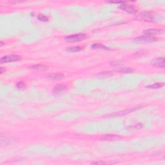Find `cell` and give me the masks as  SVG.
<instances>
[{"instance_id":"obj_1","label":"cell","mask_w":165,"mask_h":165,"mask_svg":"<svg viewBox=\"0 0 165 165\" xmlns=\"http://www.w3.org/2000/svg\"><path fill=\"white\" fill-rule=\"evenodd\" d=\"M87 38V34H85L84 33H79L66 36V37L64 38V41L68 43H76L83 41Z\"/></svg>"},{"instance_id":"obj_2","label":"cell","mask_w":165,"mask_h":165,"mask_svg":"<svg viewBox=\"0 0 165 165\" xmlns=\"http://www.w3.org/2000/svg\"><path fill=\"white\" fill-rule=\"evenodd\" d=\"M157 40H158V39L155 37V36L148 35L140 36V37H138L135 39V41L140 43H152Z\"/></svg>"},{"instance_id":"obj_3","label":"cell","mask_w":165,"mask_h":165,"mask_svg":"<svg viewBox=\"0 0 165 165\" xmlns=\"http://www.w3.org/2000/svg\"><path fill=\"white\" fill-rule=\"evenodd\" d=\"M140 16L143 20L148 22H155L156 20V15L155 13L151 12H142Z\"/></svg>"},{"instance_id":"obj_4","label":"cell","mask_w":165,"mask_h":165,"mask_svg":"<svg viewBox=\"0 0 165 165\" xmlns=\"http://www.w3.org/2000/svg\"><path fill=\"white\" fill-rule=\"evenodd\" d=\"M21 59V57L17 55H9L2 57L0 59L1 63H12L19 61Z\"/></svg>"},{"instance_id":"obj_5","label":"cell","mask_w":165,"mask_h":165,"mask_svg":"<svg viewBox=\"0 0 165 165\" xmlns=\"http://www.w3.org/2000/svg\"><path fill=\"white\" fill-rule=\"evenodd\" d=\"M119 9H122L126 12L130 13V14H135V13L138 12V10H137L136 8L134 7L133 5L126 4L125 2L122 3V5H120Z\"/></svg>"},{"instance_id":"obj_6","label":"cell","mask_w":165,"mask_h":165,"mask_svg":"<svg viewBox=\"0 0 165 165\" xmlns=\"http://www.w3.org/2000/svg\"><path fill=\"white\" fill-rule=\"evenodd\" d=\"M67 87L64 85H58L54 88L53 93L54 95H61L66 92Z\"/></svg>"},{"instance_id":"obj_7","label":"cell","mask_w":165,"mask_h":165,"mask_svg":"<svg viewBox=\"0 0 165 165\" xmlns=\"http://www.w3.org/2000/svg\"><path fill=\"white\" fill-rule=\"evenodd\" d=\"M121 138H122L121 136L115 135V134H107V135L102 136L100 138V140L105 141H112L118 140V139H120Z\"/></svg>"},{"instance_id":"obj_8","label":"cell","mask_w":165,"mask_h":165,"mask_svg":"<svg viewBox=\"0 0 165 165\" xmlns=\"http://www.w3.org/2000/svg\"><path fill=\"white\" fill-rule=\"evenodd\" d=\"M164 63L165 61L164 58H156L152 61V64L154 66L157 67V68H164Z\"/></svg>"},{"instance_id":"obj_9","label":"cell","mask_w":165,"mask_h":165,"mask_svg":"<svg viewBox=\"0 0 165 165\" xmlns=\"http://www.w3.org/2000/svg\"><path fill=\"white\" fill-rule=\"evenodd\" d=\"M164 31L163 30H159V29H156V28H150V29H148L144 30L143 33L145 35L148 36H155V35H159L163 34Z\"/></svg>"},{"instance_id":"obj_10","label":"cell","mask_w":165,"mask_h":165,"mask_svg":"<svg viewBox=\"0 0 165 165\" xmlns=\"http://www.w3.org/2000/svg\"><path fill=\"white\" fill-rule=\"evenodd\" d=\"M15 141V139L10 136H1V145H9Z\"/></svg>"},{"instance_id":"obj_11","label":"cell","mask_w":165,"mask_h":165,"mask_svg":"<svg viewBox=\"0 0 165 165\" xmlns=\"http://www.w3.org/2000/svg\"><path fill=\"white\" fill-rule=\"evenodd\" d=\"M46 78L50 80H54V81H59V80H61L64 78V75L61 73L51 74H49L46 77Z\"/></svg>"},{"instance_id":"obj_12","label":"cell","mask_w":165,"mask_h":165,"mask_svg":"<svg viewBox=\"0 0 165 165\" xmlns=\"http://www.w3.org/2000/svg\"><path fill=\"white\" fill-rule=\"evenodd\" d=\"M30 68L33 70H39V71H45L46 70H48L47 66L40 64H34V65L30 66Z\"/></svg>"},{"instance_id":"obj_13","label":"cell","mask_w":165,"mask_h":165,"mask_svg":"<svg viewBox=\"0 0 165 165\" xmlns=\"http://www.w3.org/2000/svg\"><path fill=\"white\" fill-rule=\"evenodd\" d=\"M83 49V47L81 46H74L72 47H70L66 49V50L70 53H76L77 52H79Z\"/></svg>"},{"instance_id":"obj_14","label":"cell","mask_w":165,"mask_h":165,"mask_svg":"<svg viewBox=\"0 0 165 165\" xmlns=\"http://www.w3.org/2000/svg\"><path fill=\"white\" fill-rule=\"evenodd\" d=\"M117 71L121 72V73H131L133 70L130 68H127V67H121V68L117 70Z\"/></svg>"},{"instance_id":"obj_15","label":"cell","mask_w":165,"mask_h":165,"mask_svg":"<svg viewBox=\"0 0 165 165\" xmlns=\"http://www.w3.org/2000/svg\"><path fill=\"white\" fill-rule=\"evenodd\" d=\"M164 86V83L163 82H157V83H155L153 85H150V86L147 87V88L148 89H160Z\"/></svg>"},{"instance_id":"obj_16","label":"cell","mask_w":165,"mask_h":165,"mask_svg":"<svg viewBox=\"0 0 165 165\" xmlns=\"http://www.w3.org/2000/svg\"><path fill=\"white\" fill-rule=\"evenodd\" d=\"M92 48L94 49H102V50H110L107 46L101 45V44H94L92 45Z\"/></svg>"},{"instance_id":"obj_17","label":"cell","mask_w":165,"mask_h":165,"mask_svg":"<svg viewBox=\"0 0 165 165\" xmlns=\"http://www.w3.org/2000/svg\"><path fill=\"white\" fill-rule=\"evenodd\" d=\"M38 19L40 21H41L46 22L48 20V17L47 16H46V15H43V14H40V15H38Z\"/></svg>"},{"instance_id":"obj_18","label":"cell","mask_w":165,"mask_h":165,"mask_svg":"<svg viewBox=\"0 0 165 165\" xmlns=\"http://www.w3.org/2000/svg\"><path fill=\"white\" fill-rule=\"evenodd\" d=\"M17 88L18 89H20V90H23V89H25V85L24 83V82H23V81H20L18 82V83L17 84Z\"/></svg>"},{"instance_id":"obj_19","label":"cell","mask_w":165,"mask_h":165,"mask_svg":"<svg viewBox=\"0 0 165 165\" xmlns=\"http://www.w3.org/2000/svg\"><path fill=\"white\" fill-rule=\"evenodd\" d=\"M92 164H106V163L104 162L99 161V162H92Z\"/></svg>"},{"instance_id":"obj_20","label":"cell","mask_w":165,"mask_h":165,"mask_svg":"<svg viewBox=\"0 0 165 165\" xmlns=\"http://www.w3.org/2000/svg\"><path fill=\"white\" fill-rule=\"evenodd\" d=\"M1 72V74H2L3 72V68L2 67L1 68V72Z\"/></svg>"},{"instance_id":"obj_21","label":"cell","mask_w":165,"mask_h":165,"mask_svg":"<svg viewBox=\"0 0 165 165\" xmlns=\"http://www.w3.org/2000/svg\"><path fill=\"white\" fill-rule=\"evenodd\" d=\"M3 45V41H1V46H2Z\"/></svg>"}]
</instances>
